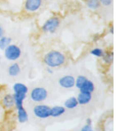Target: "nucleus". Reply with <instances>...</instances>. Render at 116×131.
<instances>
[{
	"mask_svg": "<svg viewBox=\"0 0 116 131\" xmlns=\"http://www.w3.org/2000/svg\"><path fill=\"white\" fill-rule=\"evenodd\" d=\"M43 62L47 67L52 69L63 66L67 62V56L60 50H52L44 55Z\"/></svg>",
	"mask_w": 116,
	"mask_h": 131,
	"instance_id": "1",
	"label": "nucleus"
},
{
	"mask_svg": "<svg viewBox=\"0 0 116 131\" xmlns=\"http://www.w3.org/2000/svg\"><path fill=\"white\" fill-rule=\"evenodd\" d=\"M61 25V18L58 16H52L44 22L41 31L45 34H54Z\"/></svg>",
	"mask_w": 116,
	"mask_h": 131,
	"instance_id": "2",
	"label": "nucleus"
},
{
	"mask_svg": "<svg viewBox=\"0 0 116 131\" xmlns=\"http://www.w3.org/2000/svg\"><path fill=\"white\" fill-rule=\"evenodd\" d=\"M21 49L16 44H10L3 50V54L6 59L9 61H17L21 56Z\"/></svg>",
	"mask_w": 116,
	"mask_h": 131,
	"instance_id": "3",
	"label": "nucleus"
},
{
	"mask_svg": "<svg viewBox=\"0 0 116 131\" xmlns=\"http://www.w3.org/2000/svg\"><path fill=\"white\" fill-rule=\"evenodd\" d=\"M30 97L35 102H42L48 97V91L42 87H36L33 88L30 92Z\"/></svg>",
	"mask_w": 116,
	"mask_h": 131,
	"instance_id": "4",
	"label": "nucleus"
},
{
	"mask_svg": "<svg viewBox=\"0 0 116 131\" xmlns=\"http://www.w3.org/2000/svg\"><path fill=\"white\" fill-rule=\"evenodd\" d=\"M51 107L44 104H38L33 108L35 116L39 119H48L50 117Z\"/></svg>",
	"mask_w": 116,
	"mask_h": 131,
	"instance_id": "5",
	"label": "nucleus"
},
{
	"mask_svg": "<svg viewBox=\"0 0 116 131\" xmlns=\"http://www.w3.org/2000/svg\"><path fill=\"white\" fill-rule=\"evenodd\" d=\"M43 5V0H25L23 8L27 13H34L39 11Z\"/></svg>",
	"mask_w": 116,
	"mask_h": 131,
	"instance_id": "6",
	"label": "nucleus"
},
{
	"mask_svg": "<svg viewBox=\"0 0 116 131\" xmlns=\"http://www.w3.org/2000/svg\"><path fill=\"white\" fill-rule=\"evenodd\" d=\"M59 84L63 88L71 89L75 87V78L73 75H64L59 79Z\"/></svg>",
	"mask_w": 116,
	"mask_h": 131,
	"instance_id": "7",
	"label": "nucleus"
},
{
	"mask_svg": "<svg viewBox=\"0 0 116 131\" xmlns=\"http://www.w3.org/2000/svg\"><path fill=\"white\" fill-rule=\"evenodd\" d=\"M1 105L5 110H11L14 107V98L12 93H6L1 99Z\"/></svg>",
	"mask_w": 116,
	"mask_h": 131,
	"instance_id": "8",
	"label": "nucleus"
},
{
	"mask_svg": "<svg viewBox=\"0 0 116 131\" xmlns=\"http://www.w3.org/2000/svg\"><path fill=\"white\" fill-rule=\"evenodd\" d=\"M77 97L78 105H82V106H84V105L88 104L92 99V93L91 92H80L78 93V95Z\"/></svg>",
	"mask_w": 116,
	"mask_h": 131,
	"instance_id": "9",
	"label": "nucleus"
},
{
	"mask_svg": "<svg viewBox=\"0 0 116 131\" xmlns=\"http://www.w3.org/2000/svg\"><path fill=\"white\" fill-rule=\"evenodd\" d=\"M17 118L18 122L21 123V124H24V123L28 121L29 115L27 113V110L24 108V106L17 108Z\"/></svg>",
	"mask_w": 116,
	"mask_h": 131,
	"instance_id": "10",
	"label": "nucleus"
},
{
	"mask_svg": "<svg viewBox=\"0 0 116 131\" xmlns=\"http://www.w3.org/2000/svg\"><path fill=\"white\" fill-rule=\"evenodd\" d=\"M21 70V69L19 63L14 62L9 65L8 69H7V73L11 77H17L20 74Z\"/></svg>",
	"mask_w": 116,
	"mask_h": 131,
	"instance_id": "11",
	"label": "nucleus"
},
{
	"mask_svg": "<svg viewBox=\"0 0 116 131\" xmlns=\"http://www.w3.org/2000/svg\"><path fill=\"white\" fill-rule=\"evenodd\" d=\"M66 112V108L63 106H54L53 107H51L50 111V117L57 118L60 117L61 115L63 114H65Z\"/></svg>",
	"mask_w": 116,
	"mask_h": 131,
	"instance_id": "12",
	"label": "nucleus"
},
{
	"mask_svg": "<svg viewBox=\"0 0 116 131\" xmlns=\"http://www.w3.org/2000/svg\"><path fill=\"white\" fill-rule=\"evenodd\" d=\"M14 93H19V94H26L27 95L29 92V88L26 84L21 83H16L13 87Z\"/></svg>",
	"mask_w": 116,
	"mask_h": 131,
	"instance_id": "13",
	"label": "nucleus"
},
{
	"mask_svg": "<svg viewBox=\"0 0 116 131\" xmlns=\"http://www.w3.org/2000/svg\"><path fill=\"white\" fill-rule=\"evenodd\" d=\"M13 98H14V106L16 109L23 106L24 100L27 98L26 94H19V93H13Z\"/></svg>",
	"mask_w": 116,
	"mask_h": 131,
	"instance_id": "14",
	"label": "nucleus"
},
{
	"mask_svg": "<svg viewBox=\"0 0 116 131\" xmlns=\"http://www.w3.org/2000/svg\"><path fill=\"white\" fill-rule=\"evenodd\" d=\"M79 91L80 92H87L92 93L93 92L95 91V84L91 80H90L87 78V79L86 80L85 83L82 84L81 88L79 89Z\"/></svg>",
	"mask_w": 116,
	"mask_h": 131,
	"instance_id": "15",
	"label": "nucleus"
},
{
	"mask_svg": "<svg viewBox=\"0 0 116 131\" xmlns=\"http://www.w3.org/2000/svg\"><path fill=\"white\" fill-rule=\"evenodd\" d=\"M114 57V55L113 51L112 50H106V51H104V54L101 57V59H102V61L105 64L110 65L113 63Z\"/></svg>",
	"mask_w": 116,
	"mask_h": 131,
	"instance_id": "16",
	"label": "nucleus"
},
{
	"mask_svg": "<svg viewBox=\"0 0 116 131\" xmlns=\"http://www.w3.org/2000/svg\"><path fill=\"white\" fill-rule=\"evenodd\" d=\"M77 106H78V102H77L76 96L69 97V98H68L65 101L64 105H63V106H64L66 109H69V110L75 109L76 107H77Z\"/></svg>",
	"mask_w": 116,
	"mask_h": 131,
	"instance_id": "17",
	"label": "nucleus"
},
{
	"mask_svg": "<svg viewBox=\"0 0 116 131\" xmlns=\"http://www.w3.org/2000/svg\"><path fill=\"white\" fill-rule=\"evenodd\" d=\"M85 4L87 7V8L92 11L98 10L100 7L99 0H85Z\"/></svg>",
	"mask_w": 116,
	"mask_h": 131,
	"instance_id": "18",
	"label": "nucleus"
},
{
	"mask_svg": "<svg viewBox=\"0 0 116 131\" xmlns=\"http://www.w3.org/2000/svg\"><path fill=\"white\" fill-rule=\"evenodd\" d=\"M13 39L8 36H4L0 37V50H3L6 47H7L10 44H12Z\"/></svg>",
	"mask_w": 116,
	"mask_h": 131,
	"instance_id": "19",
	"label": "nucleus"
},
{
	"mask_svg": "<svg viewBox=\"0 0 116 131\" xmlns=\"http://www.w3.org/2000/svg\"><path fill=\"white\" fill-rule=\"evenodd\" d=\"M104 50L102 48H100V47H95L93 48L92 50L90 51V54L91 55L95 56L96 58H101L102 55L104 54Z\"/></svg>",
	"mask_w": 116,
	"mask_h": 131,
	"instance_id": "20",
	"label": "nucleus"
},
{
	"mask_svg": "<svg viewBox=\"0 0 116 131\" xmlns=\"http://www.w3.org/2000/svg\"><path fill=\"white\" fill-rule=\"evenodd\" d=\"M87 79V77H85L83 75H79L77 78H75V87L79 90L82 86V84L85 83Z\"/></svg>",
	"mask_w": 116,
	"mask_h": 131,
	"instance_id": "21",
	"label": "nucleus"
},
{
	"mask_svg": "<svg viewBox=\"0 0 116 131\" xmlns=\"http://www.w3.org/2000/svg\"><path fill=\"white\" fill-rule=\"evenodd\" d=\"M100 6L104 7H110L113 3V0H99Z\"/></svg>",
	"mask_w": 116,
	"mask_h": 131,
	"instance_id": "22",
	"label": "nucleus"
},
{
	"mask_svg": "<svg viewBox=\"0 0 116 131\" xmlns=\"http://www.w3.org/2000/svg\"><path fill=\"white\" fill-rule=\"evenodd\" d=\"M81 131H94V129L92 128V125H85L82 126V128L81 129Z\"/></svg>",
	"mask_w": 116,
	"mask_h": 131,
	"instance_id": "23",
	"label": "nucleus"
},
{
	"mask_svg": "<svg viewBox=\"0 0 116 131\" xmlns=\"http://www.w3.org/2000/svg\"><path fill=\"white\" fill-rule=\"evenodd\" d=\"M46 72L49 74H53L54 73V69L50 68V67H47V68H46Z\"/></svg>",
	"mask_w": 116,
	"mask_h": 131,
	"instance_id": "24",
	"label": "nucleus"
},
{
	"mask_svg": "<svg viewBox=\"0 0 116 131\" xmlns=\"http://www.w3.org/2000/svg\"><path fill=\"white\" fill-rule=\"evenodd\" d=\"M86 125H92V119L91 118H87V119H86Z\"/></svg>",
	"mask_w": 116,
	"mask_h": 131,
	"instance_id": "25",
	"label": "nucleus"
},
{
	"mask_svg": "<svg viewBox=\"0 0 116 131\" xmlns=\"http://www.w3.org/2000/svg\"><path fill=\"white\" fill-rule=\"evenodd\" d=\"M3 35H4V30H3V27L1 26V24H0V37L3 36Z\"/></svg>",
	"mask_w": 116,
	"mask_h": 131,
	"instance_id": "26",
	"label": "nucleus"
},
{
	"mask_svg": "<svg viewBox=\"0 0 116 131\" xmlns=\"http://www.w3.org/2000/svg\"><path fill=\"white\" fill-rule=\"evenodd\" d=\"M110 33H111L112 35L114 34V27H111L110 28Z\"/></svg>",
	"mask_w": 116,
	"mask_h": 131,
	"instance_id": "27",
	"label": "nucleus"
},
{
	"mask_svg": "<svg viewBox=\"0 0 116 131\" xmlns=\"http://www.w3.org/2000/svg\"><path fill=\"white\" fill-rule=\"evenodd\" d=\"M0 61H1V56H0Z\"/></svg>",
	"mask_w": 116,
	"mask_h": 131,
	"instance_id": "28",
	"label": "nucleus"
}]
</instances>
